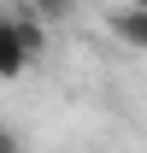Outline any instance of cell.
Listing matches in <instances>:
<instances>
[{
  "label": "cell",
  "instance_id": "obj_1",
  "mask_svg": "<svg viewBox=\"0 0 147 153\" xmlns=\"http://www.w3.org/2000/svg\"><path fill=\"white\" fill-rule=\"evenodd\" d=\"M24 65H30V47H24V36H18V18L0 12V82H12Z\"/></svg>",
  "mask_w": 147,
  "mask_h": 153
},
{
  "label": "cell",
  "instance_id": "obj_4",
  "mask_svg": "<svg viewBox=\"0 0 147 153\" xmlns=\"http://www.w3.org/2000/svg\"><path fill=\"white\" fill-rule=\"evenodd\" d=\"M0 153H18V141H12V135H6V130H0Z\"/></svg>",
  "mask_w": 147,
  "mask_h": 153
},
{
  "label": "cell",
  "instance_id": "obj_3",
  "mask_svg": "<svg viewBox=\"0 0 147 153\" xmlns=\"http://www.w3.org/2000/svg\"><path fill=\"white\" fill-rule=\"evenodd\" d=\"M24 6H30V12H36L41 24H65V18H71V6H76V0H24Z\"/></svg>",
  "mask_w": 147,
  "mask_h": 153
},
{
  "label": "cell",
  "instance_id": "obj_2",
  "mask_svg": "<svg viewBox=\"0 0 147 153\" xmlns=\"http://www.w3.org/2000/svg\"><path fill=\"white\" fill-rule=\"evenodd\" d=\"M106 30H112L118 41H124V47L147 53V6H135V0H129V6H118V12L106 18Z\"/></svg>",
  "mask_w": 147,
  "mask_h": 153
}]
</instances>
